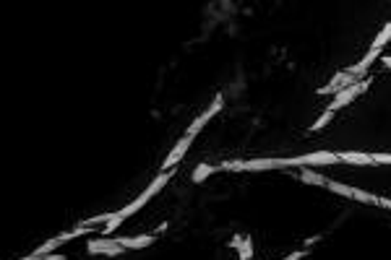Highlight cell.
<instances>
[{
  "label": "cell",
  "mask_w": 391,
  "mask_h": 260,
  "mask_svg": "<svg viewBox=\"0 0 391 260\" xmlns=\"http://www.w3.org/2000/svg\"><path fill=\"white\" fill-rule=\"evenodd\" d=\"M190 141H193V135H185V138H183V141H180V143H177V146L172 148V154H170L167 159H164V169H170V166H172V164H175V161H177L180 156L185 154V148L190 146Z\"/></svg>",
  "instance_id": "6"
},
{
  "label": "cell",
  "mask_w": 391,
  "mask_h": 260,
  "mask_svg": "<svg viewBox=\"0 0 391 260\" xmlns=\"http://www.w3.org/2000/svg\"><path fill=\"white\" fill-rule=\"evenodd\" d=\"M217 169V166H209V164H201V166H196V172H193V180L196 182H201L204 177H209V175H212Z\"/></svg>",
  "instance_id": "12"
},
{
  "label": "cell",
  "mask_w": 391,
  "mask_h": 260,
  "mask_svg": "<svg viewBox=\"0 0 391 260\" xmlns=\"http://www.w3.org/2000/svg\"><path fill=\"white\" fill-rule=\"evenodd\" d=\"M342 161L347 164H373V156L370 154H357V151H347V154H339Z\"/></svg>",
  "instance_id": "9"
},
{
  "label": "cell",
  "mask_w": 391,
  "mask_h": 260,
  "mask_svg": "<svg viewBox=\"0 0 391 260\" xmlns=\"http://www.w3.org/2000/svg\"><path fill=\"white\" fill-rule=\"evenodd\" d=\"M300 257H303V252H292V255H290L287 260H300Z\"/></svg>",
  "instance_id": "19"
},
{
  "label": "cell",
  "mask_w": 391,
  "mask_h": 260,
  "mask_svg": "<svg viewBox=\"0 0 391 260\" xmlns=\"http://www.w3.org/2000/svg\"><path fill=\"white\" fill-rule=\"evenodd\" d=\"M219 107H222V97H214L212 107H209V110H206L204 115H199V120H196L193 125L188 128V133H185V135H196V133H199V130H201V128L206 125V122H209V120H212V117H214V115L219 112Z\"/></svg>",
  "instance_id": "3"
},
{
  "label": "cell",
  "mask_w": 391,
  "mask_h": 260,
  "mask_svg": "<svg viewBox=\"0 0 391 260\" xmlns=\"http://www.w3.org/2000/svg\"><path fill=\"white\" fill-rule=\"evenodd\" d=\"M342 161L339 154L332 151H318V154H308V156H292V159H279V166H290V164H300V166H310V164H337Z\"/></svg>",
  "instance_id": "1"
},
{
  "label": "cell",
  "mask_w": 391,
  "mask_h": 260,
  "mask_svg": "<svg viewBox=\"0 0 391 260\" xmlns=\"http://www.w3.org/2000/svg\"><path fill=\"white\" fill-rule=\"evenodd\" d=\"M332 115H334V112H329V110H326V112H323V117H321V120H318V122H315V125H313V130H321V128L326 125V122L332 120Z\"/></svg>",
  "instance_id": "16"
},
{
  "label": "cell",
  "mask_w": 391,
  "mask_h": 260,
  "mask_svg": "<svg viewBox=\"0 0 391 260\" xmlns=\"http://www.w3.org/2000/svg\"><path fill=\"white\" fill-rule=\"evenodd\" d=\"M388 39H391V24H386V26H383V32H381L378 37H375V42H373V50H378V52H381V47H383V44H386Z\"/></svg>",
  "instance_id": "11"
},
{
  "label": "cell",
  "mask_w": 391,
  "mask_h": 260,
  "mask_svg": "<svg viewBox=\"0 0 391 260\" xmlns=\"http://www.w3.org/2000/svg\"><path fill=\"white\" fill-rule=\"evenodd\" d=\"M365 89H368V83H365V81H360V83H352V86H347V89H342V91H339V97L334 99V104L329 107V112H337L339 107H344L347 102H352L357 94H363Z\"/></svg>",
  "instance_id": "2"
},
{
  "label": "cell",
  "mask_w": 391,
  "mask_h": 260,
  "mask_svg": "<svg viewBox=\"0 0 391 260\" xmlns=\"http://www.w3.org/2000/svg\"><path fill=\"white\" fill-rule=\"evenodd\" d=\"M383 63H386L388 68H391V57H383Z\"/></svg>",
  "instance_id": "20"
},
{
  "label": "cell",
  "mask_w": 391,
  "mask_h": 260,
  "mask_svg": "<svg viewBox=\"0 0 391 260\" xmlns=\"http://www.w3.org/2000/svg\"><path fill=\"white\" fill-rule=\"evenodd\" d=\"M375 57H378V50H370V52H368V55H365L363 60H360V63H357L355 68H350V73L355 75V78H360V75H363V73L368 70V65L373 63V60H375Z\"/></svg>",
  "instance_id": "7"
},
{
  "label": "cell",
  "mask_w": 391,
  "mask_h": 260,
  "mask_svg": "<svg viewBox=\"0 0 391 260\" xmlns=\"http://www.w3.org/2000/svg\"><path fill=\"white\" fill-rule=\"evenodd\" d=\"M378 203L386 206V208H391V201H388V198H378Z\"/></svg>",
  "instance_id": "18"
},
{
  "label": "cell",
  "mask_w": 391,
  "mask_h": 260,
  "mask_svg": "<svg viewBox=\"0 0 391 260\" xmlns=\"http://www.w3.org/2000/svg\"><path fill=\"white\" fill-rule=\"evenodd\" d=\"M300 180H303V182H313V185H326V180H323L321 175L310 172V169H305L303 175H300Z\"/></svg>",
  "instance_id": "13"
},
{
  "label": "cell",
  "mask_w": 391,
  "mask_h": 260,
  "mask_svg": "<svg viewBox=\"0 0 391 260\" xmlns=\"http://www.w3.org/2000/svg\"><path fill=\"white\" fill-rule=\"evenodd\" d=\"M240 260H250L253 257V244H250V239H245V242H240Z\"/></svg>",
  "instance_id": "14"
},
{
  "label": "cell",
  "mask_w": 391,
  "mask_h": 260,
  "mask_svg": "<svg viewBox=\"0 0 391 260\" xmlns=\"http://www.w3.org/2000/svg\"><path fill=\"white\" fill-rule=\"evenodd\" d=\"M170 177H172V172H162V175L152 182V185L146 188V193H144V195H146V198H152L157 190H162V185H167V180H170Z\"/></svg>",
  "instance_id": "10"
},
{
  "label": "cell",
  "mask_w": 391,
  "mask_h": 260,
  "mask_svg": "<svg viewBox=\"0 0 391 260\" xmlns=\"http://www.w3.org/2000/svg\"><path fill=\"white\" fill-rule=\"evenodd\" d=\"M42 260H66V257H63V255H52V252H50V255H44Z\"/></svg>",
  "instance_id": "17"
},
{
  "label": "cell",
  "mask_w": 391,
  "mask_h": 260,
  "mask_svg": "<svg viewBox=\"0 0 391 260\" xmlns=\"http://www.w3.org/2000/svg\"><path fill=\"white\" fill-rule=\"evenodd\" d=\"M272 166H279V159H253V161H243V169H272Z\"/></svg>",
  "instance_id": "8"
},
{
  "label": "cell",
  "mask_w": 391,
  "mask_h": 260,
  "mask_svg": "<svg viewBox=\"0 0 391 260\" xmlns=\"http://www.w3.org/2000/svg\"><path fill=\"white\" fill-rule=\"evenodd\" d=\"M373 164H391V154H370Z\"/></svg>",
  "instance_id": "15"
},
{
  "label": "cell",
  "mask_w": 391,
  "mask_h": 260,
  "mask_svg": "<svg viewBox=\"0 0 391 260\" xmlns=\"http://www.w3.org/2000/svg\"><path fill=\"white\" fill-rule=\"evenodd\" d=\"M125 247L123 244H117V242H104V239H99V242H89V252H104V255H120Z\"/></svg>",
  "instance_id": "4"
},
{
  "label": "cell",
  "mask_w": 391,
  "mask_h": 260,
  "mask_svg": "<svg viewBox=\"0 0 391 260\" xmlns=\"http://www.w3.org/2000/svg\"><path fill=\"white\" fill-rule=\"evenodd\" d=\"M117 244H123L125 250H139V247H149V244L154 242V237L152 234H144V237H120V239H115Z\"/></svg>",
  "instance_id": "5"
}]
</instances>
